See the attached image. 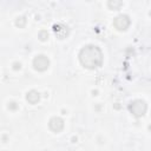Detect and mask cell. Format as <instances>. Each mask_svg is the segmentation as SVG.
<instances>
[{"mask_svg":"<svg viewBox=\"0 0 151 151\" xmlns=\"http://www.w3.org/2000/svg\"><path fill=\"white\" fill-rule=\"evenodd\" d=\"M79 60L80 64L88 70L98 68L103 64V52L96 45H86L79 52Z\"/></svg>","mask_w":151,"mask_h":151,"instance_id":"cell-1","label":"cell"},{"mask_svg":"<svg viewBox=\"0 0 151 151\" xmlns=\"http://www.w3.org/2000/svg\"><path fill=\"white\" fill-rule=\"evenodd\" d=\"M129 110H130V112H131L134 117L139 118V117H143V116L146 113L147 105H146V103H145L144 100L137 99V100H133V101L130 103Z\"/></svg>","mask_w":151,"mask_h":151,"instance_id":"cell-2","label":"cell"},{"mask_svg":"<svg viewBox=\"0 0 151 151\" xmlns=\"http://www.w3.org/2000/svg\"><path fill=\"white\" fill-rule=\"evenodd\" d=\"M48 66H50V60H48V58H47L46 55H44V54H39V55H37V57L33 59V67H34L37 71H39V72L46 71V70L48 68Z\"/></svg>","mask_w":151,"mask_h":151,"instance_id":"cell-3","label":"cell"},{"mask_svg":"<svg viewBox=\"0 0 151 151\" xmlns=\"http://www.w3.org/2000/svg\"><path fill=\"white\" fill-rule=\"evenodd\" d=\"M130 18L126 14H120L118 17L114 18L113 20V25L118 31H125L129 26H130Z\"/></svg>","mask_w":151,"mask_h":151,"instance_id":"cell-4","label":"cell"},{"mask_svg":"<svg viewBox=\"0 0 151 151\" xmlns=\"http://www.w3.org/2000/svg\"><path fill=\"white\" fill-rule=\"evenodd\" d=\"M48 127L53 132H60L64 129V120L60 117H52L48 122Z\"/></svg>","mask_w":151,"mask_h":151,"instance_id":"cell-5","label":"cell"},{"mask_svg":"<svg viewBox=\"0 0 151 151\" xmlns=\"http://www.w3.org/2000/svg\"><path fill=\"white\" fill-rule=\"evenodd\" d=\"M53 31H54L55 35L59 39H65L68 35V33H70L68 27L66 25H64V24H57V25H54L53 26Z\"/></svg>","mask_w":151,"mask_h":151,"instance_id":"cell-6","label":"cell"},{"mask_svg":"<svg viewBox=\"0 0 151 151\" xmlns=\"http://www.w3.org/2000/svg\"><path fill=\"white\" fill-rule=\"evenodd\" d=\"M26 99H27V101L29 104L34 105L40 100V93L38 91H35V90H31V91H28L26 93Z\"/></svg>","mask_w":151,"mask_h":151,"instance_id":"cell-7","label":"cell"},{"mask_svg":"<svg viewBox=\"0 0 151 151\" xmlns=\"http://www.w3.org/2000/svg\"><path fill=\"white\" fill-rule=\"evenodd\" d=\"M107 6L111 8V9H119L122 6H123V2L122 1H118V0H111L107 2Z\"/></svg>","mask_w":151,"mask_h":151,"instance_id":"cell-8","label":"cell"},{"mask_svg":"<svg viewBox=\"0 0 151 151\" xmlns=\"http://www.w3.org/2000/svg\"><path fill=\"white\" fill-rule=\"evenodd\" d=\"M26 22H27V20H26L25 17H19V18H17V20H15V26L19 27V28H21V27H25Z\"/></svg>","mask_w":151,"mask_h":151,"instance_id":"cell-9","label":"cell"},{"mask_svg":"<svg viewBox=\"0 0 151 151\" xmlns=\"http://www.w3.org/2000/svg\"><path fill=\"white\" fill-rule=\"evenodd\" d=\"M38 38H39L41 41H46V40L48 39V32H47V31H45V29L40 31V32H39V34H38Z\"/></svg>","mask_w":151,"mask_h":151,"instance_id":"cell-10","label":"cell"},{"mask_svg":"<svg viewBox=\"0 0 151 151\" xmlns=\"http://www.w3.org/2000/svg\"><path fill=\"white\" fill-rule=\"evenodd\" d=\"M8 109H9V110H17V109H18V104H17L15 101H11V103L8 104Z\"/></svg>","mask_w":151,"mask_h":151,"instance_id":"cell-11","label":"cell"},{"mask_svg":"<svg viewBox=\"0 0 151 151\" xmlns=\"http://www.w3.org/2000/svg\"><path fill=\"white\" fill-rule=\"evenodd\" d=\"M20 68H21V64H20V63H18V61L13 63V70L18 71V70H20Z\"/></svg>","mask_w":151,"mask_h":151,"instance_id":"cell-12","label":"cell"}]
</instances>
